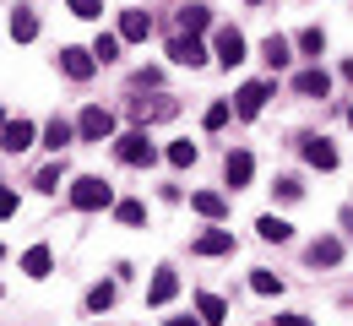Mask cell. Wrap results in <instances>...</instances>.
<instances>
[{
    "label": "cell",
    "mask_w": 353,
    "mask_h": 326,
    "mask_svg": "<svg viewBox=\"0 0 353 326\" xmlns=\"http://www.w3.org/2000/svg\"><path fill=\"white\" fill-rule=\"evenodd\" d=\"M109 201H114V190L103 185L98 174H82V180L71 185V207H77V212H98V207H109Z\"/></svg>",
    "instance_id": "1"
},
{
    "label": "cell",
    "mask_w": 353,
    "mask_h": 326,
    "mask_svg": "<svg viewBox=\"0 0 353 326\" xmlns=\"http://www.w3.org/2000/svg\"><path fill=\"white\" fill-rule=\"evenodd\" d=\"M114 152H120V163H131V169H141V163L158 158V147L147 141V131H125V136L114 141Z\"/></svg>",
    "instance_id": "2"
},
{
    "label": "cell",
    "mask_w": 353,
    "mask_h": 326,
    "mask_svg": "<svg viewBox=\"0 0 353 326\" xmlns=\"http://www.w3.org/2000/svg\"><path fill=\"white\" fill-rule=\"evenodd\" d=\"M174 114H179V103H174V98H163V93H158V98H131V120H136V125L174 120Z\"/></svg>",
    "instance_id": "3"
},
{
    "label": "cell",
    "mask_w": 353,
    "mask_h": 326,
    "mask_svg": "<svg viewBox=\"0 0 353 326\" xmlns=\"http://www.w3.org/2000/svg\"><path fill=\"white\" fill-rule=\"evenodd\" d=\"M77 136H82V141L114 136V114H109V109H98V103H92V109H82V120H77Z\"/></svg>",
    "instance_id": "4"
},
{
    "label": "cell",
    "mask_w": 353,
    "mask_h": 326,
    "mask_svg": "<svg viewBox=\"0 0 353 326\" xmlns=\"http://www.w3.org/2000/svg\"><path fill=\"white\" fill-rule=\"evenodd\" d=\"M92 65H98V54H92V49H77V44H65V49H60V71H65L71 82H88V77H92Z\"/></svg>",
    "instance_id": "5"
},
{
    "label": "cell",
    "mask_w": 353,
    "mask_h": 326,
    "mask_svg": "<svg viewBox=\"0 0 353 326\" xmlns=\"http://www.w3.org/2000/svg\"><path fill=\"white\" fill-rule=\"evenodd\" d=\"M169 60H174V65H190V71H196V65H207V44H201L196 33H179L174 44H169Z\"/></svg>",
    "instance_id": "6"
},
{
    "label": "cell",
    "mask_w": 353,
    "mask_h": 326,
    "mask_svg": "<svg viewBox=\"0 0 353 326\" xmlns=\"http://www.w3.org/2000/svg\"><path fill=\"white\" fill-rule=\"evenodd\" d=\"M266 98H272V88H266V82H245V88H239V98H234V114H239V120H256Z\"/></svg>",
    "instance_id": "7"
},
{
    "label": "cell",
    "mask_w": 353,
    "mask_h": 326,
    "mask_svg": "<svg viewBox=\"0 0 353 326\" xmlns=\"http://www.w3.org/2000/svg\"><path fill=\"white\" fill-rule=\"evenodd\" d=\"M218 60L228 65V71L245 60V33H239V28H223V33H218Z\"/></svg>",
    "instance_id": "8"
},
{
    "label": "cell",
    "mask_w": 353,
    "mask_h": 326,
    "mask_svg": "<svg viewBox=\"0 0 353 326\" xmlns=\"http://www.w3.org/2000/svg\"><path fill=\"white\" fill-rule=\"evenodd\" d=\"M0 147H6V152H28V147H33V120H11V125L0 131Z\"/></svg>",
    "instance_id": "9"
},
{
    "label": "cell",
    "mask_w": 353,
    "mask_h": 326,
    "mask_svg": "<svg viewBox=\"0 0 353 326\" xmlns=\"http://www.w3.org/2000/svg\"><path fill=\"white\" fill-rule=\"evenodd\" d=\"M223 174H228V185H250V174H256V158L250 152H228V163H223Z\"/></svg>",
    "instance_id": "10"
},
{
    "label": "cell",
    "mask_w": 353,
    "mask_h": 326,
    "mask_svg": "<svg viewBox=\"0 0 353 326\" xmlns=\"http://www.w3.org/2000/svg\"><path fill=\"white\" fill-rule=\"evenodd\" d=\"M294 93L326 98V93H332V77H326V71H299V77H294Z\"/></svg>",
    "instance_id": "11"
},
{
    "label": "cell",
    "mask_w": 353,
    "mask_h": 326,
    "mask_svg": "<svg viewBox=\"0 0 353 326\" xmlns=\"http://www.w3.org/2000/svg\"><path fill=\"white\" fill-rule=\"evenodd\" d=\"M147 33H152V17H147V11H125V17H120V39L141 44Z\"/></svg>",
    "instance_id": "12"
},
{
    "label": "cell",
    "mask_w": 353,
    "mask_h": 326,
    "mask_svg": "<svg viewBox=\"0 0 353 326\" xmlns=\"http://www.w3.org/2000/svg\"><path fill=\"white\" fill-rule=\"evenodd\" d=\"M305 158L315 163V169H337V147L321 141V136H305Z\"/></svg>",
    "instance_id": "13"
},
{
    "label": "cell",
    "mask_w": 353,
    "mask_h": 326,
    "mask_svg": "<svg viewBox=\"0 0 353 326\" xmlns=\"http://www.w3.org/2000/svg\"><path fill=\"white\" fill-rule=\"evenodd\" d=\"M261 54H266V65H272V71H283V65L294 60V44H288L283 33H272V39H266V44H261Z\"/></svg>",
    "instance_id": "14"
},
{
    "label": "cell",
    "mask_w": 353,
    "mask_h": 326,
    "mask_svg": "<svg viewBox=\"0 0 353 326\" xmlns=\"http://www.w3.org/2000/svg\"><path fill=\"white\" fill-rule=\"evenodd\" d=\"M228 250H234V234L228 229H212V234L196 239V256H228Z\"/></svg>",
    "instance_id": "15"
},
{
    "label": "cell",
    "mask_w": 353,
    "mask_h": 326,
    "mask_svg": "<svg viewBox=\"0 0 353 326\" xmlns=\"http://www.w3.org/2000/svg\"><path fill=\"white\" fill-rule=\"evenodd\" d=\"M207 28H212V11H207V6H185V11H179V33H196V39H201Z\"/></svg>",
    "instance_id": "16"
},
{
    "label": "cell",
    "mask_w": 353,
    "mask_h": 326,
    "mask_svg": "<svg viewBox=\"0 0 353 326\" xmlns=\"http://www.w3.org/2000/svg\"><path fill=\"white\" fill-rule=\"evenodd\" d=\"M11 39H17V44H33V39H39V17L17 6V11H11Z\"/></svg>",
    "instance_id": "17"
},
{
    "label": "cell",
    "mask_w": 353,
    "mask_h": 326,
    "mask_svg": "<svg viewBox=\"0 0 353 326\" xmlns=\"http://www.w3.org/2000/svg\"><path fill=\"white\" fill-rule=\"evenodd\" d=\"M49 267H54V256H49V245H33V250L22 256V272H28V278H49Z\"/></svg>",
    "instance_id": "18"
},
{
    "label": "cell",
    "mask_w": 353,
    "mask_h": 326,
    "mask_svg": "<svg viewBox=\"0 0 353 326\" xmlns=\"http://www.w3.org/2000/svg\"><path fill=\"white\" fill-rule=\"evenodd\" d=\"M174 294H179V278H174V272H169V267H163V272L152 278V288H147V299H152V305H169Z\"/></svg>",
    "instance_id": "19"
},
{
    "label": "cell",
    "mask_w": 353,
    "mask_h": 326,
    "mask_svg": "<svg viewBox=\"0 0 353 326\" xmlns=\"http://www.w3.org/2000/svg\"><path fill=\"white\" fill-rule=\"evenodd\" d=\"M190 207H196L201 218H212V223H218L223 212H228V207H223V196H218V190H196V196H190Z\"/></svg>",
    "instance_id": "20"
},
{
    "label": "cell",
    "mask_w": 353,
    "mask_h": 326,
    "mask_svg": "<svg viewBox=\"0 0 353 326\" xmlns=\"http://www.w3.org/2000/svg\"><path fill=\"white\" fill-rule=\"evenodd\" d=\"M310 261H315V267H337V261H343V245H337V239H315V245H310Z\"/></svg>",
    "instance_id": "21"
},
{
    "label": "cell",
    "mask_w": 353,
    "mask_h": 326,
    "mask_svg": "<svg viewBox=\"0 0 353 326\" xmlns=\"http://www.w3.org/2000/svg\"><path fill=\"white\" fill-rule=\"evenodd\" d=\"M196 310H201V321H207V326H218L223 316H228V305H223L218 294H196Z\"/></svg>",
    "instance_id": "22"
},
{
    "label": "cell",
    "mask_w": 353,
    "mask_h": 326,
    "mask_svg": "<svg viewBox=\"0 0 353 326\" xmlns=\"http://www.w3.org/2000/svg\"><path fill=\"white\" fill-rule=\"evenodd\" d=\"M92 54H98V65L120 60V33H98V39H92Z\"/></svg>",
    "instance_id": "23"
},
{
    "label": "cell",
    "mask_w": 353,
    "mask_h": 326,
    "mask_svg": "<svg viewBox=\"0 0 353 326\" xmlns=\"http://www.w3.org/2000/svg\"><path fill=\"white\" fill-rule=\"evenodd\" d=\"M71 136H77V125H65V120H49V131H44V147H49V152H60V147H65Z\"/></svg>",
    "instance_id": "24"
},
{
    "label": "cell",
    "mask_w": 353,
    "mask_h": 326,
    "mask_svg": "<svg viewBox=\"0 0 353 326\" xmlns=\"http://www.w3.org/2000/svg\"><path fill=\"white\" fill-rule=\"evenodd\" d=\"M256 229H261V239H277V245H283V239L294 234V229H288V223H283V218H272V212H266V218H261V223H256Z\"/></svg>",
    "instance_id": "25"
},
{
    "label": "cell",
    "mask_w": 353,
    "mask_h": 326,
    "mask_svg": "<svg viewBox=\"0 0 353 326\" xmlns=\"http://www.w3.org/2000/svg\"><path fill=\"white\" fill-rule=\"evenodd\" d=\"M109 305H114V288H109V283H98V288H88V310H98V316H103Z\"/></svg>",
    "instance_id": "26"
},
{
    "label": "cell",
    "mask_w": 353,
    "mask_h": 326,
    "mask_svg": "<svg viewBox=\"0 0 353 326\" xmlns=\"http://www.w3.org/2000/svg\"><path fill=\"white\" fill-rule=\"evenodd\" d=\"M169 163H174V169H190V163H196V141H174V147H169Z\"/></svg>",
    "instance_id": "27"
},
{
    "label": "cell",
    "mask_w": 353,
    "mask_h": 326,
    "mask_svg": "<svg viewBox=\"0 0 353 326\" xmlns=\"http://www.w3.org/2000/svg\"><path fill=\"white\" fill-rule=\"evenodd\" d=\"M114 218H120V223H141L147 207H141V201H114Z\"/></svg>",
    "instance_id": "28"
},
{
    "label": "cell",
    "mask_w": 353,
    "mask_h": 326,
    "mask_svg": "<svg viewBox=\"0 0 353 326\" xmlns=\"http://www.w3.org/2000/svg\"><path fill=\"white\" fill-rule=\"evenodd\" d=\"M299 49H305V54H321V49H326V33H321V28H305V33H299Z\"/></svg>",
    "instance_id": "29"
},
{
    "label": "cell",
    "mask_w": 353,
    "mask_h": 326,
    "mask_svg": "<svg viewBox=\"0 0 353 326\" xmlns=\"http://www.w3.org/2000/svg\"><path fill=\"white\" fill-rule=\"evenodd\" d=\"M250 288H256V294H277V288H283V283H277V272H250Z\"/></svg>",
    "instance_id": "30"
},
{
    "label": "cell",
    "mask_w": 353,
    "mask_h": 326,
    "mask_svg": "<svg viewBox=\"0 0 353 326\" xmlns=\"http://www.w3.org/2000/svg\"><path fill=\"white\" fill-rule=\"evenodd\" d=\"M65 6H71V17H82V22H92V17H98V11H103V6H98V0H65Z\"/></svg>",
    "instance_id": "31"
},
{
    "label": "cell",
    "mask_w": 353,
    "mask_h": 326,
    "mask_svg": "<svg viewBox=\"0 0 353 326\" xmlns=\"http://www.w3.org/2000/svg\"><path fill=\"white\" fill-rule=\"evenodd\" d=\"M223 125H228V103H212L207 109V131H223Z\"/></svg>",
    "instance_id": "32"
},
{
    "label": "cell",
    "mask_w": 353,
    "mask_h": 326,
    "mask_svg": "<svg viewBox=\"0 0 353 326\" xmlns=\"http://www.w3.org/2000/svg\"><path fill=\"white\" fill-rule=\"evenodd\" d=\"M272 190H277L283 201H299V196H305V185H299V180H277V185H272Z\"/></svg>",
    "instance_id": "33"
},
{
    "label": "cell",
    "mask_w": 353,
    "mask_h": 326,
    "mask_svg": "<svg viewBox=\"0 0 353 326\" xmlns=\"http://www.w3.org/2000/svg\"><path fill=\"white\" fill-rule=\"evenodd\" d=\"M33 185H39V190H54V185H60V163H49L44 174H39V180H33Z\"/></svg>",
    "instance_id": "34"
},
{
    "label": "cell",
    "mask_w": 353,
    "mask_h": 326,
    "mask_svg": "<svg viewBox=\"0 0 353 326\" xmlns=\"http://www.w3.org/2000/svg\"><path fill=\"white\" fill-rule=\"evenodd\" d=\"M11 212H17V196H11V190H0V218H11Z\"/></svg>",
    "instance_id": "35"
},
{
    "label": "cell",
    "mask_w": 353,
    "mask_h": 326,
    "mask_svg": "<svg viewBox=\"0 0 353 326\" xmlns=\"http://www.w3.org/2000/svg\"><path fill=\"white\" fill-rule=\"evenodd\" d=\"M277 326H315V321H310V316H294V310H288V316H277Z\"/></svg>",
    "instance_id": "36"
},
{
    "label": "cell",
    "mask_w": 353,
    "mask_h": 326,
    "mask_svg": "<svg viewBox=\"0 0 353 326\" xmlns=\"http://www.w3.org/2000/svg\"><path fill=\"white\" fill-rule=\"evenodd\" d=\"M169 326H196V321H190V316H174V321H169Z\"/></svg>",
    "instance_id": "37"
},
{
    "label": "cell",
    "mask_w": 353,
    "mask_h": 326,
    "mask_svg": "<svg viewBox=\"0 0 353 326\" xmlns=\"http://www.w3.org/2000/svg\"><path fill=\"white\" fill-rule=\"evenodd\" d=\"M6 125H11V120H6V109H0V131H6Z\"/></svg>",
    "instance_id": "38"
},
{
    "label": "cell",
    "mask_w": 353,
    "mask_h": 326,
    "mask_svg": "<svg viewBox=\"0 0 353 326\" xmlns=\"http://www.w3.org/2000/svg\"><path fill=\"white\" fill-rule=\"evenodd\" d=\"M245 6H261V0H245Z\"/></svg>",
    "instance_id": "39"
},
{
    "label": "cell",
    "mask_w": 353,
    "mask_h": 326,
    "mask_svg": "<svg viewBox=\"0 0 353 326\" xmlns=\"http://www.w3.org/2000/svg\"><path fill=\"white\" fill-rule=\"evenodd\" d=\"M348 125H353V109H348Z\"/></svg>",
    "instance_id": "40"
},
{
    "label": "cell",
    "mask_w": 353,
    "mask_h": 326,
    "mask_svg": "<svg viewBox=\"0 0 353 326\" xmlns=\"http://www.w3.org/2000/svg\"><path fill=\"white\" fill-rule=\"evenodd\" d=\"M0 256H6V250H0Z\"/></svg>",
    "instance_id": "41"
}]
</instances>
